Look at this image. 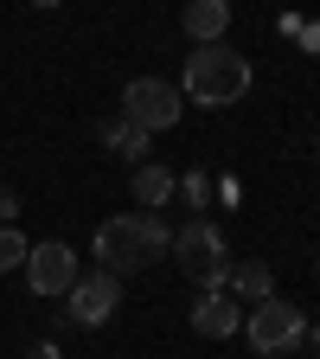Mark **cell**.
<instances>
[{
  "label": "cell",
  "mask_w": 320,
  "mask_h": 359,
  "mask_svg": "<svg viewBox=\"0 0 320 359\" xmlns=\"http://www.w3.org/2000/svg\"><path fill=\"white\" fill-rule=\"evenodd\" d=\"M26 289L32 295H71V283L83 276V263H77V250L64 244V238H45V244H32L26 250Z\"/></svg>",
  "instance_id": "52a82bcc"
},
{
  "label": "cell",
  "mask_w": 320,
  "mask_h": 359,
  "mask_svg": "<svg viewBox=\"0 0 320 359\" xmlns=\"http://www.w3.org/2000/svg\"><path fill=\"white\" fill-rule=\"evenodd\" d=\"M179 193H186V205H205V193H211V180H205V173H186V180H179Z\"/></svg>",
  "instance_id": "5bb4252c"
},
{
  "label": "cell",
  "mask_w": 320,
  "mask_h": 359,
  "mask_svg": "<svg viewBox=\"0 0 320 359\" xmlns=\"http://www.w3.org/2000/svg\"><path fill=\"white\" fill-rule=\"evenodd\" d=\"M224 295H237V302H269L276 295V269H269L263 257H244V263H231V283H224Z\"/></svg>",
  "instance_id": "7c38bea8"
},
{
  "label": "cell",
  "mask_w": 320,
  "mask_h": 359,
  "mask_svg": "<svg viewBox=\"0 0 320 359\" xmlns=\"http://www.w3.org/2000/svg\"><path fill=\"white\" fill-rule=\"evenodd\" d=\"M250 83H256V71H250V58L244 52H231V45H193L186 52V71H179V97L186 103H199V109H231V103H244L250 97Z\"/></svg>",
  "instance_id": "7a4b0ae2"
},
{
  "label": "cell",
  "mask_w": 320,
  "mask_h": 359,
  "mask_svg": "<svg viewBox=\"0 0 320 359\" xmlns=\"http://www.w3.org/2000/svg\"><path fill=\"white\" fill-rule=\"evenodd\" d=\"M173 250V231L160 212H116L97 224V244H90V257H97V269H109V276H128V269H148Z\"/></svg>",
  "instance_id": "6da1fadb"
},
{
  "label": "cell",
  "mask_w": 320,
  "mask_h": 359,
  "mask_svg": "<svg viewBox=\"0 0 320 359\" xmlns=\"http://www.w3.org/2000/svg\"><path fill=\"white\" fill-rule=\"evenodd\" d=\"M26 359H64V353H58V346H52V340H39V346H32V353H26Z\"/></svg>",
  "instance_id": "2e32d148"
},
{
  "label": "cell",
  "mask_w": 320,
  "mask_h": 359,
  "mask_svg": "<svg viewBox=\"0 0 320 359\" xmlns=\"http://www.w3.org/2000/svg\"><path fill=\"white\" fill-rule=\"evenodd\" d=\"M167 257H179L193 269V283H199V295H218L224 283H231V257H224V231L211 218H186L173 231V250Z\"/></svg>",
  "instance_id": "3957f363"
},
{
  "label": "cell",
  "mask_w": 320,
  "mask_h": 359,
  "mask_svg": "<svg viewBox=\"0 0 320 359\" xmlns=\"http://www.w3.org/2000/svg\"><path fill=\"white\" fill-rule=\"evenodd\" d=\"M301 39H307V52H320V26H307V32H301Z\"/></svg>",
  "instance_id": "e0dca14e"
},
{
  "label": "cell",
  "mask_w": 320,
  "mask_h": 359,
  "mask_svg": "<svg viewBox=\"0 0 320 359\" xmlns=\"http://www.w3.org/2000/svg\"><path fill=\"white\" fill-rule=\"evenodd\" d=\"M314 269H320V263H314Z\"/></svg>",
  "instance_id": "d6986e66"
},
{
  "label": "cell",
  "mask_w": 320,
  "mask_h": 359,
  "mask_svg": "<svg viewBox=\"0 0 320 359\" xmlns=\"http://www.w3.org/2000/svg\"><path fill=\"white\" fill-rule=\"evenodd\" d=\"M26 231H13V224H0V276H13V269H26Z\"/></svg>",
  "instance_id": "4fadbf2b"
},
{
  "label": "cell",
  "mask_w": 320,
  "mask_h": 359,
  "mask_svg": "<svg viewBox=\"0 0 320 359\" xmlns=\"http://www.w3.org/2000/svg\"><path fill=\"white\" fill-rule=\"evenodd\" d=\"M128 193H134V205H141V212H160V205L179 193V173H167L160 161H141V167H134V180H128Z\"/></svg>",
  "instance_id": "8fae6325"
},
{
  "label": "cell",
  "mask_w": 320,
  "mask_h": 359,
  "mask_svg": "<svg viewBox=\"0 0 320 359\" xmlns=\"http://www.w3.org/2000/svg\"><path fill=\"white\" fill-rule=\"evenodd\" d=\"M122 116L134 128L160 135V128H173L179 116H186V97H179V83H167V77H128L122 83Z\"/></svg>",
  "instance_id": "5b68a950"
},
{
  "label": "cell",
  "mask_w": 320,
  "mask_h": 359,
  "mask_svg": "<svg viewBox=\"0 0 320 359\" xmlns=\"http://www.w3.org/2000/svg\"><path fill=\"white\" fill-rule=\"evenodd\" d=\"M97 142H103L109 154H122V161H134V167H141L154 135H148V128H134L128 116H103V122H97Z\"/></svg>",
  "instance_id": "30bf717a"
},
{
  "label": "cell",
  "mask_w": 320,
  "mask_h": 359,
  "mask_svg": "<svg viewBox=\"0 0 320 359\" xmlns=\"http://www.w3.org/2000/svg\"><path fill=\"white\" fill-rule=\"evenodd\" d=\"M32 7H58V0H32Z\"/></svg>",
  "instance_id": "ac0fdd59"
},
{
  "label": "cell",
  "mask_w": 320,
  "mask_h": 359,
  "mask_svg": "<svg viewBox=\"0 0 320 359\" xmlns=\"http://www.w3.org/2000/svg\"><path fill=\"white\" fill-rule=\"evenodd\" d=\"M237 327H244V302L237 295H224V289L218 295H193V334L199 340H231Z\"/></svg>",
  "instance_id": "ba28073f"
},
{
  "label": "cell",
  "mask_w": 320,
  "mask_h": 359,
  "mask_svg": "<svg viewBox=\"0 0 320 359\" xmlns=\"http://www.w3.org/2000/svg\"><path fill=\"white\" fill-rule=\"evenodd\" d=\"M179 26H186L193 45H218L224 32H231V0H186Z\"/></svg>",
  "instance_id": "9c48e42d"
},
{
  "label": "cell",
  "mask_w": 320,
  "mask_h": 359,
  "mask_svg": "<svg viewBox=\"0 0 320 359\" xmlns=\"http://www.w3.org/2000/svg\"><path fill=\"white\" fill-rule=\"evenodd\" d=\"M244 340L256 359H282V353H295V340H307V314L282 295H269L244 314Z\"/></svg>",
  "instance_id": "277c9868"
},
{
  "label": "cell",
  "mask_w": 320,
  "mask_h": 359,
  "mask_svg": "<svg viewBox=\"0 0 320 359\" xmlns=\"http://www.w3.org/2000/svg\"><path fill=\"white\" fill-rule=\"evenodd\" d=\"M64 302H71V308H64L71 327H83V334H90V327H109L116 308H122V276H109V269H90V276L71 283Z\"/></svg>",
  "instance_id": "8992f818"
},
{
  "label": "cell",
  "mask_w": 320,
  "mask_h": 359,
  "mask_svg": "<svg viewBox=\"0 0 320 359\" xmlns=\"http://www.w3.org/2000/svg\"><path fill=\"white\" fill-rule=\"evenodd\" d=\"M13 212H20V193H13V187H0V224H13Z\"/></svg>",
  "instance_id": "9a60e30c"
},
{
  "label": "cell",
  "mask_w": 320,
  "mask_h": 359,
  "mask_svg": "<svg viewBox=\"0 0 320 359\" xmlns=\"http://www.w3.org/2000/svg\"><path fill=\"white\" fill-rule=\"evenodd\" d=\"M314 359H320V353H314Z\"/></svg>",
  "instance_id": "ffe728a7"
}]
</instances>
